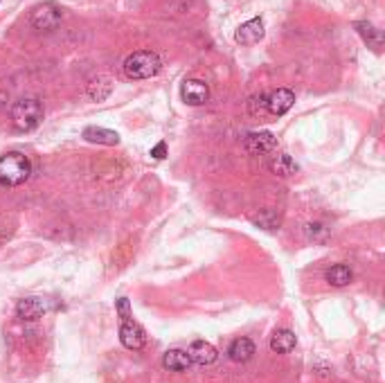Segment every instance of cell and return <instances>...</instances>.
Instances as JSON below:
<instances>
[{
	"label": "cell",
	"mask_w": 385,
	"mask_h": 383,
	"mask_svg": "<svg viewBox=\"0 0 385 383\" xmlns=\"http://www.w3.org/2000/svg\"><path fill=\"white\" fill-rule=\"evenodd\" d=\"M227 357L235 363H248L255 357V343L250 338H237L227 347Z\"/></svg>",
	"instance_id": "14"
},
{
	"label": "cell",
	"mask_w": 385,
	"mask_h": 383,
	"mask_svg": "<svg viewBox=\"0 0 385 383\" xmlns=\"http://www.w3.org/2000/svg\"><path fill=\"white\" fill-rule=\"evenodd\" d=\"M165 155H167V143H165V140H160L158 145H155V147H151V158H155V160H163Z\"/></svg>",
	"instance_id": "24"
},
{
	"label": "cell",
	"mask_w": 385,
	"mask_h": 383,
	"mask_svg": "<svg viewBox=\"0 0 385 383\" xmlns=\"http://www.w3.org/2000/svg\"><path fill=\"white\" fill-rule=\"evenodd\" d=\"M293 102H295V95L289 88H277V91H273L266 97L268 113H270V116H277V118L284 116V113H289Z\"/></svg>",
	"instance_id": "10"
},
{
	"label": "cell",
	"mask_w": 385,
	"mask_h": 383,
	"mask_svg": "<svg viewBox=\"0 0 385 383\" xmlns=\"http://www.w3.org/2000/svg\"><path fill=\"white\" fill-rule=\"evenodd\" d=\"M266 30H264V21L262 19H250L244 25L237 27L235 32V41L241 46H252V44H260L264 39Z\"/></svg>",
	"instance_id": "8"
},
{
	"label": "cell",
	"mask_w": 385,
	"mask_h": 383,
	"mask_svg": "<svg viewBox=\"0 0 385 383\" xmlns=\"http://www.w3.org/2000/svg\"><path fill=\"white\" fill-rule=\"evenodd\" d=\"M307 237L311 241H327V237H329V228H327L324 223H309L307 225Z\"/></svg>",
	"instance_id": "22"
},
{
	"label": "cell",
	"mask_w": 385,
	"mask_h": 383,
	"mask_svg": "<svg viewBox=\"0 0 385 383\" xmlns=\"http://www.w3.org/2000/svg\"><path fill=\"white\" fill-rule=\"evenodd\" d=\"M351 280H354V273L345 264H336L327 271V282H329L332 287H347Z\"/></svg>",
	"instance_id": "19"
},
{
	"label": "cell",
	"mask_w": 385,
	"mask_h": 383,
	"mask_svg": "<svg viewBox=\"0 0 385 383\" xmlns=\"http://www.w3.org/2000/svg\"><path fill=\"white\" fill-rule=\"evenodd\" d=\"M268 167L275 176H282V178H289L297 172V163L291 158L289 153H275L273 158H270Z\"/></svg>",
	"instance_id": "15"
},
{
	"label": "cell",
	"mask_w": 385,
	"mask_h": 383,
	"mask_svg": "<svg viewBox=\"0 0 385 383\" xmlns=\"http://www.w3.org/2000/svg\"><path fill=\"white\" fill-rule=\"evenodd\" d=\"M244 149L250 155H266L277 149V138L270 131H250L244 138Z\"/></svg>",
	"instance_id": "5"
},
{
	"label": "cell",
	"mask_w": 385,
	"mask_h": 383,
	"mask_svg": "<svg viewBox=\"0 0 385 383\" xmlns=\"http://www.w3.org/2000/svg\"><path fill=\"white\" fill-rule=\"evenodd\" d=\"M48 305L41 300V297H23L16 302V316L25 322H34L38 318L46 316Z\"/></svg>",
	"instance_id": "9"
},
{
	"label": "cell",
	"mask_w": 385,
	"mask_h": 383,
	"mask_svg": "<svg viewBox=\"0 0 385 383\" xmlns=\"http://www.w3.org/2000/svg\"><path fill=\"white\" fill-rule=\"evenodd\" d=\"M115 307H118V314H120L122 322H124V320H131V318H133V314H131V305H128V300H126V297H120V300L115 302Z\"/></svg>",
	"instance_id": "23"
},
{
	"label": "cell",
	"mask_w": 385,
	"mask_h": 383,
	"mask_svg": "<svg viewBox=\"0 0 385 383\" xmlns=\"http://www.w3.org/2000/svg\"><path fill=\"white\" fill-rule=\"evenodd\" d=\"M9 118L16 131H32L43 120V104L34 97L19 99V102L11 106Z\"/></svg>",
	"instance_id": "3"
},
{
	"label": "cell",
	"mask_w": 385,
	"mask_h": 383,
	"mask_svg": "<svg viewBox=\"0 0 385 383\" xmlns=\"http://www.w3.org/2000/svg\"><path fill=\"white\" fill-rule=\"evenodd\" d=\"M113 93V79L108 75H97L95 79H91L88 83V97L93 102H104Z\"/></svg>",
	"instance_id": "16"
},
{
	"label": "cell",
	"mask_w": 385,
	"mask_h": 383,
	"mask_svg": "<svg viewBox=\"0 0 385 383\" xmlns=\"http://www.w3.org/2000/svg\"><path fill=\"white\" fill-rule=\"evenodd\" d=\"M354 27H356V32L361 34V39L365 41V44L372 48V50H381L383 48V34H381V30H376V27L372 25V23H367V21H356L354 23Z\"/></svg>",
	"instance_id": "17"
},
{
	"label": "cell",
	"mask_w": 385,
	"mask_h": 383,
	"mask_svg": "<svg viewBox=\"0 0 385 383\" xmlns=\"http://www.w3.org/2000/svg\"><path fill=\"white\" fill-rule=\"evenodd\" d=\"M32 27L38 32H54L61 23V9L54 3H41L32 9Z\"/></svg>",
	"instance_id": "4"
},
{
	"label": "cell",
	"mask_w": 385,
	"mask_h": 383,
	"mask_svg": "<svg viewBox=\"0 0 385 383\" xmlns=\"http://www.w3.org/2000/svg\"><path fill=\"white\" fill-rule=\"evenodd\" d=\"M32 163L27 155L19 151H9L0 158V185L5 188H19L30 178Z\"/></svg>",
	"instance_id": "1"
},
{
	"label": "cell",
	"mask_w": 385,
	"mask_h": 383,
	"mask_svg": "<svg viewBox=\"0 0 385 383\" xmlns=\"http://www.w3.org/2000/svg\"><path fill=\"white\" fill-rule=\"evenodd\" d=\"M163 70V61H160V56L151 52V50H138L133 54H128L126 56V61H124V75L128 79H151L155 77Z\"/></svg>",
	"instance_id": "2"
},
{
	"label": "cell",
	"mask_w": 385,
	"mask_h": 383,
	"mask_svg": "<svg viewBox=\"0 0 385 383\" xmlns=\"http://www.w3.org/2000/svg\"><path fill=\"white\" fill-rule=\"evenodd\" d=\"M252 221H255V225H260V228H264V230H277L282 225V217L275 210H268V208L260 210V215H255Z\"/></svg>",
	"instance_id": "20"
},
{
	"label": "cell",
	"mask_w": 385,
	"mask_h": 383,
	"mask_svg": "<svg viewBox=\"0 0 385 383\" xmlns=\"http://www.w3.org/2000/svg\"><path fill=\"white\" fill-rule=\"evenodd\" d=\"M295 334L291 330H277L273 336H270V349L275 354H289L295 349Z\"/></svg>",
	"instance_id": "18"
},
{
	"label": "cell",
	"mask_w": 385,
	"mask_h": 383,
	"mask_svg": "<svg viewBox=\"0 0 385 383\" xmlns=\"http://www.w3.org/2000/svg\"><path fill=\"white\" fill-rule=\"evenodd\" d=\"M188 354H190L192 363H198V365H212L219 359L217 347H214L212 343H207V340H194L188 349Z\"/></svg>",
	"instance_id": "11"
},
{
	"label": "cell",
	"mask_w": 385,
	"mask_h": 383,
	"mask_svg": "<svg viewBox=\"0 0 385 383\" xmlns=\"http://www.w3.org/2000/svg\"><path fill=\"white\" fill-rule=\"evenodd\" d=\"M83 138L88 140V143H93V145H106V147L120 145L118 131L102 129V126H86V129H83Z\"/></svg>",
	"instance_id": "12"
},
{
	"label": "cell",
	"mask_w": 385,
	"mask_h": 383,
	"mask_svg": "<svg viewBox=\"0 0 385 383\" xmlns=\"http://www.w3.org/2000/svg\"><path fill=\"white\" fill-rule=\"evenodd\" d=\"M180 97H183L185 104L201 106V104L207 102L210 88H207V83L203 79H185L183 86H180Z\"/></svg>",
	"instance_id": "6"
},
{
	"label": "cell",
	"mask_w": 385,
	"mask_h": 383,
	"mask_svg": "<svg viewBox=\"0 0 385 383\" xmlns=\"http://www.w3.org/2000/svg\"><path fill=\"white\" fill-rule=\"evenodd\" d=\"M266 97H268V95L260 93V95H252V97L248 99V113H250L252 118H264L266 113H268Z\"/></svg>",
	"instance_id": "21"
},
{
	"label": "cell",
	"mask_w": 385,
	"mask_h": 383,
	"mask_svg": "<svg viewBox=\"0 0 385 383\" xmlns=\"http://www.w3.org/2000/svg\"><path fill=\"white\" fill-rule=\"evenodd\" d=\"M192 359L185 349H167L163 357V367L169 372H185L190 370Z\"/></svg>",
	"instance_id": "13"
},
{
	"label": "cell",
	"mask_w": 385,
	"mask_h": 383,
	"mask_svg": "<svg viewBox=\"0 0 385 383\" xmlns=\"http://www.w3.org/2000/svg\"><path fill=\"white\" fill-rule=\"evenodd\" d=\"M120 340L126 349L138 352L147 345V332L142 330L135 320H124L122 327H120Z\"/></svg>",
	"instance_id": "7"
}]
</instances>
